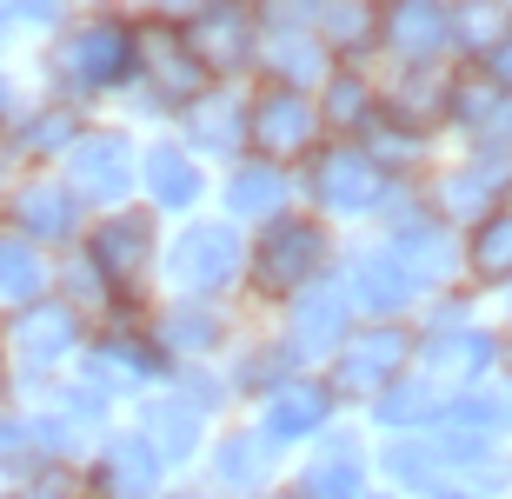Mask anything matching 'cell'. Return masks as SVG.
I'll return each mask as SVG.
<instances>
[{
    "instance_id": "37",
    "label": "cell",
    "mask_w": 512,
    "mask_h": 499,
    "mask_svg": "<svg viewBox=\"0 0 512 499\" xmlns=\"http://www.w3.org/2000/svg\"><path fill=\"white\" fill-rule=\"evenodd\" d=\"M386 473L406 480V486H433L439 480V453L419 446V440H399V446H386Z\"/></svg>"
},
{
    "instance_id": "40",
    "label": "cell",
    "mask_w": 512,
    "mask_h": 499,
    "mask_svg": "<svg viewBox=\"0 0 512 499\" xmlns=\"http://www.w3.org/2000/svg\"><path fill=\"white\" fill-rule=\"evenodd\" d=\"M0 20H34V27H47V20H60V0H0Z\"/></svg>"
},
{
    "instance_id": "2",
    "label": "cell",
    "mask_w": 512,
    "mask_h": 499,
    "mask_svg": "<svg viewBox=\"0 0 512 499\" xmlns=\"http://www.w3.org/2000/svg\"><path fill=\"white\" fill-rule=\"evenodd\" d=\"M247 267V247H240V227L233 220H193L180 227V240L167 247V280L187 300H213V293H227Z\"/></svg>"
},
{
    "instance_id": "6",
    "label": "cell",
    "mask_w": 512,
    "mask_h": 499,
    "mask_svg": "<svg viewBox=\"0 0 512 499\" xmlns=\"http://www.w3.org/2000/svg\"><path fill=\"white\" fill-rule=\"evenodd\" d=\"M247 140L260 147L266 167H286V160H306L313 140H320V107L300 94V87H266L247 107Z\"/></svg>"
},
{
    "instance_id": "45",
    "label": "cell",
    "mask_w": 512,
    "mask_h": 499,
    "mask_svg": "<svg viewBox=\"0 0 512 499\" xmlns=\"http://www.w3.org/2000/svg\"><path fill=\"white\" fill-rule=\"evenodd\" d=\"M273 499H300V493H273Z\"/></svg>"
},
{
    "instance_id": "19",
    "label": "cell",
    "mask_w": 512,
    "mask_h": 499,
    "mask_svg": "<svg viewBox=\"0 0 512 499\" xmlns=\"http://www.w3.org/2000/svg\"><path fill=\"white\" fill-rule=\"evenodd\" d=\"M419 360H426V380L446 386V380H479L486 373V360H493V340L486 333H466V327H439L433 340L419 346Z\"/></svg>"
},
{
    "instance_id": "20",
    "label": "cell",
    "mask_w": 512,
    "mask_h": 499,
    "mask_svg": "<svg viewBox=\"0 0 512 499\" xmlns=\"http://www.w3.org/2000/svg\"><path fill=\"white\" fill-rule=\"evenodd\" d=\"M140 440L160 453V466H167V460H187L193 446H200V400H180V393L153 400L147 420H140Z\"/></svg>"
},
{
    "instance_id": "14",
    "label": "cell",
    "mask_w": 512,
    "mask_h": 499,
    "mask_svg": "<svg viewBox=\"0 0 512 499\" xmlns=\"http://www.w3.org/2000/svg\"><path fill=\"white\" fill-rule=\"evenodd\" d=\"M326 413H333V386L326 380H280L266 393V413H260V440L266 446H293L306 433H320Z\"/></svg>"
},
{
    "instance_id": "39",
    "label": "cell",
    "mask_w": 512,
    "mask_h": 499,
    "mask_svg": "<svg viewBox=\"0 0 512 499\" xmlns=\"http://www.w3.org/2000/svg\"><path fill=\"white\" fill-rule=\"evenodd\" d=\"M486 80H493L499 94H512V34H499L493 47H486Z\"/></svg>"
},
{
    "instance_id": "11",
    "label": "cell",
    "mask_w": 512,
    "mask_h": 499,
    "mask_svg": "<svg viewBox=\"0 0 512 499\" xmlns=\"http://www.w3.org/2000/svg\"><path fill=\"white\" fill-rule=\"evenodd\" d=\"M313 200L326 213H366L386 200V167L366 147H333L313 160Z\"/></svg>"
},
{
    "instance_id": "17",
    "label": "cell",
    "mask_w": 512,
    "mask_h": 499,
    "mask_svg": "<svg viewBox=\"0 0 512 499\" xmlns=\"http://www.w3.org/2000/svg\"><path fill=\"white\" fill-rule=\"evenodd\" d=\"M94 486L107 499H160V453H153L140 433H120V440H107V453H100Z\"/></svg>"
},
{
    "instance_id": "21",
    "label": "cell",
    "mask_w": 512,
    "mask_h": 499,
    "mask_svg": "<svg viewBox=\"0 0 512 499\" xmlns=\"http://www.w3.org/2000/svg\"><path fill=\"white\" fill-rule=\"evenodd\" d=\"M273 213H286V167H266V160L233 167V180H227V220H273Z\"/></svg>"
},
{
    "instance_id": "29",
    "label": "cell",
    "mask_w": 512,
    "mask_h": 499,
    "mask_svg": "<svg viewBox=\"0 0 512 499\" xmlns=\"http://www.w3.org/2000/svg\"><path fill=\"white\" fill-rule=\"evenodd\" d=\"M380 114V100H373V87H366L353 67L346 74L326 80V100H320V120H333V127H366V120Z\"/></svg>"
},
{
    "instance_id": "44",
    "label": "cell",
    "mask_w": 512,
    "mask_h": 499,
    "mask_svg": "<svg viewBox=\"0 0 512 499\" xmlns=\"http://www.w3.org/2000/svg\"><path fill=\"white\" fill-rule=\"evenodd\" d=\"M0 200H7V167H0Z\"/></svg>"
},
{
    "instance_id": "38",
    "label": "cell",
    "mask_w": 512,
    "mask_h": 499,
    "mask_svg": "<svg viewBox=\"0 0 512 499\" xmlns=\"http://www.w3.org/2000/svg\"><path fill=\"white\" fill-rule=\"evenodd\" d=\"M446 27H453L459 40H466V47H493L499 40V7H459V14H446Z\"/></svg>"
},
{
    "instance_id": "28",
    "label": "cell",
    "mask_w": 512,
    "mask_h": 499,
    "mask_svg": "<svg viewBox=\"0 0 512 499\" xmlns=\"http://www.w3.org/2000/svg\"><path fill=\"white\" fill-rule=\"evenodd\" d=\"M300 499H366V473L353 453H326V460L306 466V480L293 486Z\"/></svg>"
},
{
    "instance_id": "22",
    "label": "cell",
    "mask_w": 512,
    "mask_h": 499,
    "mask_svg": "<svg viewBox=\"0 0 512 499\" xmlns=\"http://www.w3.org/2000/svg\"><path fill=\"white\" fill-rule=\"evenodd\" d=\"M140 180H147L153 207H167V213H187L193 200H200V167H193V154H180V147H153Z\"/></svg>"
},
{
    "instance_id": "23",
    "label": "cell",
    "mask_w": 512,
    "mask_h": 499,
    "mask_svg": "<svg viewBox=\"0 0 512 499\" xmlns=\"http://www.w3.org/2000/svg\"><path fill=\"white\" fill-rule=\"evenodd\" d=\"M47 293V260L34 240H20L14 227L0 233V307H27Z\"/></svg>"
},
{
    "instance_id": "10",
    "label": "cell",
    "mask_w": 512,
    "mask_h": 499,
    "mask_svg": "<svg viewBox=\"0 0 512 499\" xmlns=\"http://www.w3.org/2000/svg\"><path fill=\"white\" fill-rule=\"evenodd\" d=\"M193 47V60L207 67V74H240L253 60V14L240 0H200V14L180 27Z\"/></svg>"
},
{
    "instance_id": "18",
    "label": "cell",
    "mask_w": 512,
    "mask_h": 499,
    "mask_svg": "<svg viewBox=\"0 0 512 499\" xmlns=\"http://www.w3.org/2000/svg\"><path fill=\"white\" fill-rule=\"evenodd\" d=\"M160 373V353H153V340H140V333H107V340L87 353V386H94L100 400L114 393V386H140Z\"/></svg>"
},
{
    "instance_id": "15",
    "label": "cell",
    "mask_w": 512,
    "mask_h": 499,
    "mask_svg": "<svg viewBox=\"0 0 512 499\" xmlns=\"http://www.w3.org/2000/svg\"><path fill=\"white\" fill-rule=\"evenodd\" d=\"M446 0H393L380 14V40L393 47L399 60H413V67H426V60L453 40V27H446Z\"/></svg>"
},
{
    "instance_id": "1",
    "label": "cell",
    "mask_w": 512,
    "mask_h": 499,
    "mask_svg": "<svg viewBox=\"0 0 512 499\" xmlns=\"http://www.w3.org/2000/svg\"><path fill=\"white\" fill-rule=\"evenodd\" d=\"M326 273V227L306 220V213H273L253 247V287L260 293H300Z\"/></svg>"
},
{
    "instance_id": "27",
    "label": "cell",
    "mask_w": 512,
    "mask_h": 499,
    "mask_svg": "<svg viewBox=\"0 0 512 499\" xmlns=\"http://www.w3.org/2000/svg\"><path fill=\"white\" fill-rule=\"evenodd\" d=\"M213 466H220V480L240 486V493H260L266 473H273V446L260 440V433H233L220 453H213Z\"/></svg>"
},
{
    "instance_id": "7",
    "label": "cell",
    "mask_w": 512,
    "mask_h": 499,
    "mask_svg": "<svg viewBox=\"0 0 512 499\" xmlns=\"http://www.w3.org/2000/svg\"><path fill=\"white\" fill-rule=\"evenodd\" d=\"M413 360V333L406 327H360L346 333L333 353V393H386L399 380V366Z\"/></svg>"
},
{
    "instance_id": "31",
    "label": "cell",
    "mask_w": 512,
    "mask_h": 499,
    "mask_svg": "<svg viewBox=\"0 0 512 499\" xmlns=\"http://www.w3.org/2000/svg\"><path fill=\"white\" fill-rule=\"evenodd\" d=\"M499 180H506V167H466V173H453V180L439 187V207L459 213V220H479V213H493L486 200H493Z\"/></svg>"
},
{
    "instance_id": "9",
    "label": "cell",
    "mask_w": 512,
    "mask_h": 499,
    "mask_svg": "<svg viewBox=\"0 0 512 499\" xmlns=\"http://www.w3.org/2000/svg\"><path fill=\"white\" fill-rule=\"evenodd\" d=\"M87 260H94V273L114 293H133L153 267V213H140V207L107 213V220L87 233Z\"/></svg>"
},
{
    "instance_id": "41",
    "label": "cell",
    "mask_w": 512,
    "mask_h": 499,
    "mask_svg": "<svg viewBox=\"0 0 512 499\" xmlns=\"http://www.w3.org/2000/svg\"><path fill=\"white\" fill-rule=\"evenodd\" d=\"M7 120H14V87L0 80V127H7Z\"/></svg>"
},
{
    "instance_id": "13",
    "label": "cell",
    "mask_w": 512,
    "mask_h": 499,
    "mask_svg": "<svg viewBox=\"0 0 512 499\" xmlns=\"http://www.w3.org/2000/svg\"><path fill=\"white\" fill-rule=\"evenodd\" d=\"M346 320H353V300H346V287L320 273L313 287L293 293V320H286L293 333H286V346H293L300 360H313V353H340Z\"/></svg>"
},
{
    "instance_id": "12",
    "label": "cell",
    "mask_w": 512,
    "mask_h": 499,
    "mask_svg": "<svg viewBox=\"0 0 512 499\" xmlns=\"http://www.w3.org/2000/svg\"><path fill=\"white\" fill-rule=\"evenodd\" d=\"M7 220H14L20 240H34V247H60V240H74L80 233V200L60 180L34 173V180H20L7 193Z\"/></svg>"
},
{
    "instance_id": "36",
    "label": "cell",
    "mask_w": 512,
    "mask_h": 499,
    "mask_svg": "<svg viewBox=\"0 0 512 499\" xmlns=\"http://www.w3.org/2000/svg\"><path fill=\"white\" fill-rule=\"evenodd\" d=\"M193 140H200V147H220V154H233V147L247 140V120L233 114V107H213V100H193Z\"/></svg>"
},
{
    "instance_id": "35",
    "label": "cell",
    "mask_w": 512,
    "mask_h": 499,
    "mask_svg": "<svg viewBox=\"0 0 512 499\" xmlns=\"http://www.w3.org/2000/svg\"><path fill=\"white\" fill-rule=\"evenodd\" d=\"M320 34L333 40V47H346V54H353V47H366V40H373V14H366L360 0H326V7H320Z\"/></svg>"
},
{
    "instance_id": "42",
    "label": "cell",
    "mask_w": 512,
    "mask_h": 499,
    "mask_svg": "<svg viewBox=\"0 0 512 499\" xmlns=\"http://www.w3.org/2000/svg\"><path fill=\"white\" fill-rule=\"evenodd\" d=\"M7 386H14V366H7V353H0V406H7Z\"/></svg>"
},
{
    "instance_id": "4",
    "label": "cell",
    "mask_w": 512,
    "mask_h": 499,
    "mask_svg": "<svg viewBox=\"0 0 512 499\" xmlns=\"http://www.w3.org/2000/svg\"><path fill=\"white\" fill-rule=\"evenodd\" d=\"M133 140L114 134V127H87V134H74V147L60 154V187L74 193V200H94V207H114V200H127L133 187Z\"/></svg>"
},
{
    "instance_id": "5",
    "label": "cell",
    "mask_w": 512,
    "mask_h": 499,
    "mask_svg": "<svg viewBox=\"0 0 512 499\" xmlns=\"http://www.w3.org/2000/svg\"><path fill=\"white\" fill-rule=\"evenodd\" d=\"M80 353V307H67V300H27V307H14V320H7V366H20V373H54L60 360H74Z\"/></svg>"
},
{
    "instance_id": "3",
    "label": "cell",
    "mask_w": 512,
    "mask_h": 499,
    "mask_svg": "<svg viewBox=\"0 0 512 499\" xmlns=\"http://www.w3.org/2000/svg\"><path fill=\"white\" fill-rule=\"evenodd\" d=\"M54 74L80 94H107L120 80L140 74V54H133V27L127 20H80L74 34L60 40Z\"/></svg>"
},
{
    "instance_id": "32",
    "label": "cell",
    "mask_w": 512,
    "mask_h": 499,
    "mask_svg": "<svg viewBox=\"0 0 512 499\" xmlns=\"http://www.w3.org/2000/svg\"><path fill=\"white\" fill-rule=\"evenodd\" d=\"M74 114H67V107H47V114H34V120H20L14 127V147L20 154H67V147H74Z\"/></svg>"
},
{
    "instance_id": "33",
    "label": "cell",
    "mask_w": 512,
    "mask_h": 499,
    "mask_svg": "<svg viewBox=\"0 0 512 499\" xmlns=\"http://www.w3.org/2000/svg\"><path fill=\"white\" fill-rule=\"evenodd\" d=\"M7 499H87V480L60 460H40L34 473H20V480L7 486Z\"/></svg>"
},
{
    "instance_id": "24",
    "label": "cell",
    "mask_w": 512,
    "mask_h": 499,
    "mask_svg": "<svg viewBox=\"0 0 512 499\" xmlns=\"http://www.w3.org/2000/svg\"><path fill=\"white\" fill-rule=\"evenodd\" d=\"M373 413L393 433H413V426H426L439 413V386L433 380H393L386 393H373Z\"/></svg>"
},
{
    "instance_id": "43",
    "label": "cell",
    "mask_w": 512,
    "mask_h": 499,
    "mask_svg": "<svg viewBox=\"0 0 512 499\" xmlns=\"http://www.w3.org/2000/svg\"><path fill=\"white\" fill-rule=\"evenodd\" d=\"M160 499H213V493H200V486H180V493H160Z\"/></svg>"
},
{
    "instance_id": "46",
    "label": "cell",
    "mask_w": 512,
    "mask_h": 499,
    "mask_svg": "<svg viewBox=\"0 0 512 499\" xmlns=\"http://www.w3.org/2000/svg\"><path fill=\"white\" fill-rule=\"evenodd\" d=\"M446 499H459V493H446Z\"/></svg>"
},
{
    "instance_id": "8",
    "label": "cell",
    "mask_w": 512,
    "mask_h": 499,
    "mask_svg": "<svg viewBox=\"0 0 512 499\" xmlns=\"http://www.w3.org/2000/svg\"><path fill=\"white\" fill-rule=\"evenodd\" d=\"M133 54H140V74L153 80V94H160V100H173V107L207 100L213 74L193 60V47H187V34H180V27H167V20L140 27V34H133Z\"/></svg>"
},
{
    "instance_id": "30",
    "label": "cell",
    "mask_w": 512,
    "mask_h": 499,
    "mask_svg": "<svg viewBox=\"0 0 512 499\" xmlns=\"http://www.w3.org/2000/svg\"><path fill=\"white\" fill-rule=\"evenodd\" d=\"M273 67H280V80H273V87H300V80H313L326 67V40L320 34H300V27H286V34H273Z\"/></svg>"
},
{
    "instance_id": "26",
    "label": "cell",
    "mask_w": 512,
    "mask_h": 499,
    "mask_svg": "<svg viewBox=\"0 0 512 499\" xmlns=\"http://www.w3.org/2000/svg\"><path fill=\"white\" fill-rule=\"evenodd\" d=\"M153 346H167V353H213V346H220V313L187 300V307H173L167 320L153 327Z\"/></svg>"
},
{
    "instance_id": "34",
    "label": "cell",
    "mask_w": 512,
    "mask_h": 499,
    "mask_svg": "<svg viewBox=\"0 0 512 499\" xmlns=\"http://www.w3.org/2000/svg\"><path fill=\"white\" fill-rule=\"evenodd\" d=\"M446 107H453L466 127H493V120L506 114V100H499L493 80H453V87H446Z\"/></svg>"
},
{
    "instance_id": "16",
    "label": "cell",
    "mask_w": 512,
    "mask_h": 499,
    "mask_svg": "<svg viewBox=\"0 0 512 499\" xmlns=\"http://www.w3.org/2000/svg\"><path fill=\"white\" fill-rule=\"evenodd\" d=\"M413 293H419V280L406 273V260H399L393 247L366 253L360 267H353V280H346V300H353V307H366L373 320H393V313H406V307H413Z\"/></svg>"
},
{
    "instance_id": "25",
    "label": "cell",
    "mask_w": 512,
    "mask_h": 499,
    "mask_svg": "<svg viewBox=\"0 0 512 499\" xmlns=\"http://www.w3.org/2000/svg\"><path fill=\"white\" fill-rule=\"evenodd\" d=\"M466 260H473V273H479V280H512V207L479 213V227H473V247H466Z\"/></svg>"
}]
</instances>
